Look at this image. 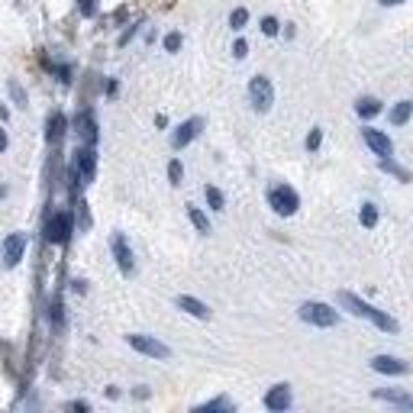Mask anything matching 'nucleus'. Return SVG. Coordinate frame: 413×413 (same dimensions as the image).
I'll use <instances>...</instances> for the list:
<instances>
[{
    "label": "nucleus",
    "mask_w": 413,
    "mask_h": 413,
    "mask_svg": "<svg viewBox=\"0 0 413 413\" xmlns=\"http://www.w3.org/2000/svg\"><path fill=\"white\" fill-rule=\"evenodd\" d=\"M336 301H339V307H345L349 313L362 316V320H368V323H375V326H378L381 333H397V320H394V316H387L385 310H378V307H371V304H365L362 297L352 294V291H339Z\"/></svg>",
    "instance_id": "nucleus-1"
},
{
    "label": "nucleus",
    "mask_w": 413,
    "mask_h": 413,
    "mask_svg": "<svg viewBox=\"0 0 413 413\" xmlns=\"http://www.w3.org/2000/svg\"><path fill=\"white\" fill-rule=\"evenodd\" d=\"M268 207H272L278 217H294L297 207H301V197H297L294 188H287V184H274L268 191Z\"/></svg>",
    "instance_id": "nucleus-2"
},
{
    "label": "nucleus",
    "mask_w": 413,
    "mask_h": 413,
    "mask_svg": "<svg viewBox=\"0 0 413 413\" xmlns=\"http://www.w3.org/2000/svg\"><path fill=\"white\" fill-rule=\"evenodd\" d=\"M301 320L304 323H310V326H320V329H326V326H336L339 323V310H333L329 304H320V301H307V304H301Z\"/></svg>",
    "instance_id": "nucleus-3"
},
{
    "label": "nucleus",
    "mask_w": 413,
    "mask_h": 413,
    "mask_svg": "<svg viewBox=\"0 0 413 413\" xmlns=\"http://www.w3.org/2000/svg\"><path fill=\"white\" fill-rule=\"evenodd\" d=\"M249 104H252L259 113L272 110V104H274V87H272V81H268L265 75H255L252 81H249Z\"/></svg>",
    "instance_id": "nucleus-4"
},
{
    "label": "nucleus",
    "mask_w": 413,
    "mask_h": 413,
    "mask_svg": "<svg viewBox=\"0 0 413 413\" xmlns=\"http://www.w3.org/2000/svg\"><path fill=\"white\" fill-rule=\"evenodd\" d=\"M127 343L133 345L136 352H142V355H149V358H161V362H165V358H171V349L165 343H159V339L155 336H142V333H129L127 336Z\"/></svg>",
    "instance_id": "nucleus-5"
},
{
    "label": "nucleus",
    "mask_w": 413,
    "mask_h": 413,
    "mask_svg": "<svg viewBox=\"0 0 413 413\" xmlns=\"http://www.w3.org/2000/svg\"><path fill=\"white\" fill-rule=\"evenodd\" d=\"M75 171L81 175V184H91L94 181V175H97V152H94L91 142L75 149Z\"/></svg>",
    "instance_id": "nucleus-6"
},
{
    "label": "nucleus",
    "mask_w": 413,
    "mask_h": 413,
    "mask_svg": "<svg viewBox=\"0 0 413 413\" xmlns=\"http://www.w3.org/2000/svg\"><path fill=\"white\" fill-rule=\"evenodd\" d=\"M26 255V232H10L0 245V259H4V268H16L20 259Z\"/></svg>",
    "instance_id": "nucleus-7"
},
{
    "label": "nucleus",
    "mask_w": 413,
    "mask_h": 413,
    "mask_svg": "<svg viewBox=\"0 0 413 413\" xmlns=\"http://www.w3.org/2000/svg\"><path fill=\"white\" fill-rule=\"evenodd\" d=\"M71 226H75L71 213H52V217H49V223H45V239H49V242H55V245L68 242Z\"/></svg>",
    "instance_id": "nucleus-8"
},
{
    "label": "nucleus",
    "mask_w": 413,
    "mask_h": 413,
    "mask_svg": "<svg viewBox=\"0 0 413 413\" xmlns=\"http://www.w3.org/2000/svg\"><path fill=\"white\" fill-rule=\"evenodd\" d=\"M110 249H113V259H117L119 272H123V274H133V268H136L133 249H129V242H127V236H123V232H113Z\"/></svg>",
    "instance_id": "nucleus-9"
},
{
    "label": "nucleus",
    "mask_w": 413,
    "mask_h": 413,
    "mask_svg": "<svg viewBox=\"0 0 413 413\" xmlns=\"http://www.w3.org/2000/svg\"><path fill=\"white\" fill-rule=\"evenodd\" d=\"M362 139H365V146L371 149V152L378 155V159H391L394 155V142L387 139L381 129H371V127H365L362 129Z\"/></svg>",
    "instance_id": "nucleus-10"
},
{
    "label": "nucleus",
    "mask_w": 413,
    "mask_h": 413,
    "mask_svg": "<svg viewBox=\"0 0 413 413\" xmlns=\"http://www.w3.org/2000/svg\"><path fill=\"white\" fill-rule=\"evenodd\" d=\"M200 129H203V117L184 119L181 127H178L175 133H171V146H175V149H184L191 139H197V133H200Z\"/></svg>",
    "instance_id": "nucleus-11"
},
{
    "label": "nucleus",
    "mask_w": 413,
    "mask_h": 413,
    "mask_svg": "<svg viewBox=\"0 0 413 413\" xmlns=\"http://www.w3.org/2000/svg\"><path fill=\"white\" fill-rule=\"evenodd\" d=\"M371 368L381 371V375L397 378V375H407V371H410V365L400 362V358H394V355H375V358H371Z\"/></svg>",
    "instance_id": "nucleus-12"
},
{
    "label": "nucleus",
    "mask_w": 413,
    "mask_h": 413,
    "mask_svg": "<svg viewBox=\"0 0 413 413\" xmlns=\"http://www.w3.org/2000/svg\"><path fill=\"white\" fill-rule=\"evenodd\" d=\"M371 397H375V400H387V404H394V407H407V410H413V394H407V391H394V387H375V391H371Z\"/></svg>",
    "instance_id": "nucleus-13"
},
{
    "label": "nucleus",
    "mask_w": 413,
    "mask_h": 413,
    "mask_svg": "<svg viewBox=\"0 0 413 413\" xmlns=\"http://www.w3.org/2000/svg\"><path fill=\"white\" fill-rule=\"evenodd\" d=\"M265 407H268V410H274V413L287 410V407H291V387H287V385H274L272 391L265 394Z\"/></svg>",
    "instance_id": "nucleus-14"
},
{
    "label": "nucleus",
    "mask_w": 413,
    "mask_h": 413,
    "mask_svg": "<svg viewBox=\"0 0 413 413\" xmlns=\"http://www.w3.org/2000/svg\"><path fill=\"white\" fill-rule=\"evenodd\" d=\"M175 304H178V310H184V313L197 316V320H207V316H210V307H207V304H203V301H197V297L181 294Z\"/></svg>",
    "instance_id": "nucleus-15"
},
{
    "label": "nucleus",
    "mask_w": 413,
    "mask_h": 413,
    "mask_svg": "<svg viewBox=\"0 0 413 413\" xmlns=\"http://www.w3.org/2000/svg\"><path fill=\"white\" fill-rule=\"evenodd\" d=\"M75 127H77V133L85 136V142H91V146H94V142H97V119L91 117V110H85V113H81Z\"/></svg>",
    "instance_id": "nucleus-16"
},
{
    "label": "nucleus",
    "mask_w": 413,
    "mask_h": 413,
    "mask_svg": "<svg viewBox=\"0 0 413 413\" xmlns=\"http://www.w3.org/2000/svg\"><path fill=\"white\" fill-rule=\"evenodd\" d=\"M355 113H358L362 119L378 117V113H381V100H378V97H362V100L355 104Z\"/></svg>",
    "instance_id": "nucleus-17"
},
{
    "label": "nucleus",
    "mask_w": 413,
    "mask_h": 413,
    "mask_svg": "<svg viewBox=\"0 0 413 413\" xmlns=\"http://www.w3.org/2000/svg\"><path fill=\"white\" fill-rule=\"evenodd\" d=\"M410 117H413V104H410V100H400V104L391 110V123H394V127H404Z\"/></svg>",
    "instance_id": "nucleus-18"
},
{
    "label": "nucleus",
    "mask_w": 413,
    "mask_h": 413,
    "mask_svg": "<svg viewBox=\"0 0 413 413\" xmlns=\"http://www.w3.org/2000/svg\"><path fill=\"white\" fill-rule=\"evenodd\" d=\"M188 217H191V223L197 226V232H203V236L210 232V220H207V213H203V210H197V207H188Z\"/></svg>",
    "instance_id": "nucleus-19"
},
{
    "label": "nucleus",
    "mask_w": 413,
    "mask_h": 413,
    "mask_svg": "<svg viewBox=\"0 0 413 413\" xmlns=\"http://www.w3.org/2000/svg\"><path fill=\"white\" fill-rule=\"evenodd\" d=\"M362 226L365 230H375V226H378V207H375V203H362Z\"/></svg>",
    "instance_id": "nucleus-20"
},
{
    "label": "nucleus",
    "mask_w": 413,
    "mask_h": 413,
    "mask_svg": "<svg viewBox=\"0 0 413 413\" xmlns=\"http://www.w3.org/2000/svg\"><path fill=\"white\" fill-rule=\"evenodd\" d=\"M62 133H65V117H62V113H52V119H49V142H58V139H62Z\"/></svg>",
    "instance_id": "nucleus-21"
},
{
    "label": "nucleus",
    "mask_w": 413,
    "mask_h": 413,
    "mask_svg": "<svg viewBox=\"0 0 413 413\" xmlns=\"http://www.w3.org/2000/svg\"><path fill=\"white\" fill-rule=\"evenodd\" d=\"M203 194H207V203H210L213 210H223V207H226V197H223V191H220V188L207 184V191H203Z\"/></svg>",
    "instance_id": "nucleus-22"
},
{
    "label": "nucleus",
    "mask_w": 413,
    "mask_h": 413,
    "mask_svg": "<svg viewBox=\"0 0 413 413\" xmlns=\"http://www.w3.org/2000/svg\"><path fill=\"white\" fill-rule=\"evenodd\" d=\"M381 168H385V171H391V175H394V178H400V181H410V171H407V168H400V165H394L391 159H381Z\"/></svg>",
    "instance_id": "nucleus-23"
},
{
    "label": "nucleus",
    "mask_w": 413,
    "mask_h": 413,
    "mask_svg": "<svg viewBox=\"0 0 413 413\" xmlns=\"http://www.w3.org/2000/svg\"><path fill=\"white\" fill-rule=\"evenodd\" d=\"M197 410H232V400L230 397H213L207 404H200Z\"/></svg>",
    "instance_id": "nucleus-24"
},
{
    "label": "nucleus",
    "mask_w": 413,
    "mask_h": 413,
    "mask_svg": "<svg viewBox=\"0 0 413 413\" xmlns=\"http://www.w3.org/2000/svg\"><path fill=\"white\" fill-rule=\"evenodd\" d=\"M245 23H249V10H245V7H236V10H232V16H230V26H232V29H242Z\"/></svg>",
    "instance_id": "nucleus-25"
},
{
    "label": "nucleus",
    "mask_w": 413,
    "mask_h": 413,
    "mask_svg": "<svg viewBox=\"0 0 413 413\" xmlns=\"http://www.w3.org/2000/svg\"><path fill=\"white\" fill-rule=\"evenodd\" d=\"M181 175H184V168H181V161H171V165H168V181L171 184H181Z\"/></svg>",
    "instance_id": "nucleus-26"
},
{
    "label": "nucleus",
    "mask_w": 413,
    "mask_h": 413,
    "mask_svg": "<svg viewBox=\"0 0 413 413\" xmlns=\"http://www.w3.org/2000/svg\"><path fill=\"white\" fill-rule=\"evenodd\" d=\"M278 29H281V23L274 20V16H265V20H262V33L265 36H278Z\"/></svg>",
    "instance_id": "nucleus-27"
},
{
    "label": "nucleus",
    "mask_w": 413,
    "mask_h": 413,
    "mask_svg": "<svg viewBox=\"0 0 413 413\" xmlns=\"http://www.w3.org/2000/svg\"><path fill=\"white\" fill-rule=\"evenodd\" d=\"M181 43H184L181 33H168V36H165V49H168V52H178V49H181Z\"/></svg>",
    "instance_id": "nucleus-28"
},
{
    "label": "nucleus",
    "mask_w": 413,
    "mask_h": 413,
    "mask_svg": "<svg viewBox=\"0 0 413 413\" xmlns=\"http://www.w3.org/2000/svg\"><path fill=\"white\" fill-rule=\"evenodd\" d=\"M320 142H323V129H310V136H307V149H310V152H316V149H320Z\"/></svg>",
    "instance_id": "nucleus-29"
},
{
    "label": "nucleus",
    "mask_w": 413,
    "mask_h": 413,
    "mask_svg": "<svg viewBox=\"0 0 413 413\" xmlns=\"http://www.w3.org/2000/svg\"><path fill=\"white\" fill-rule=\"evenodd\" d=\"M10 94H14V100H16L20 107H26V94H23V87L16 85V81H10Z\"/></svg>",
    "instance_id": "nucleus-30"
},
{
    "label": "nucleus",
    "mask_w": 413,
    "mask_h": 413,
    "mask_svg": "<svg viewBox=\"0 0 413 413\" xmlns=\"http://www.w3.org/2000/svg\"><path fill=\"white\" fill-rule=\"evenodd\" d=\"M232 55H236V58H245V55H249V45H245L242 39H236V45H232Z\"/></svg>",
    "instance_id": "nucleus-31"
},
{
    "label": "nucleus",
    "mask_w": 413,
    "mask_h": 413,
    "mask_svg": "<svg viewBox=\"0 0 413 413\" xmlns=\"http://www.w3.org/2000/svg\"><path fill=\"white\" fill-rule=\"evenodd\" d=\"M81 4V14L85 16H94V0H77Z\"/></svg>",
    "instance_id": "nucleus-32"
},
{
    "label": "nucleus",
    "mask_w": 413,
    "mask_h": 413,
    "mask_svg": "<svg viewBox=\"0 0 413 413\" xmlns=\"http://www.w3.org/2000/svg\"><path fill=\"white\" fill-rule=\"evenodd\" d=\"M4 149H7V133L0 129V152H4Z\"/></svg>",
    "instance_id": "nucleus-33"
},
{
    "label": "nucleus",
    "mask_w": 413,
    "mask_h": 413,
    "mask_svg": "<svg viewBox=\"0 0 413 413\" xmlns=\"http://www.w3.org/2000/svg\"><path fill=\"white\" fill-rule=\"evenodd\" d=\"M381 4H385V7H394V4H404V0H381Z\"/></svg>",
    "instance_id": "nucleus-34"
},
{
    "label": "nucleus",
    "mask_w": 413,
    "mask_h": 413,
    "mask_svg": "<svg viewBox=\"0 0 413 413\" xmlns=\"http://www.w3.org/2000/svg\"><path fill=\"white\" fill-rule=\"evenodd\" d=\"M4 197H7V188H0V200H4Z\"/></svg>",
    "instance_id": "nucleus-35"
}]
</instances>
